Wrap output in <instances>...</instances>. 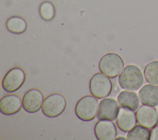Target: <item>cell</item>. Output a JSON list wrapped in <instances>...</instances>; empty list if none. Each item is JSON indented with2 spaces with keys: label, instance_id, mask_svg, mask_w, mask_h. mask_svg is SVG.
I'll list each match as a JSON object with an SVG mask.
<instances>
[{
  "label": "cell",
  "instance_id": "obj_20",
  "mask_svg": "<svg viewBox=\"0 0 158 140\" xmlns=\"http://www.w3.org/2000/svg\"><path fill=\"white\" fill-rule=\"evenodd\" d=\"M126 138L123 136H120L118 138H115V139H125Z\"/></svg>",
  "mask_w": 158,
  "mask_h": 140
},
{
  "label": "cell",
  "instance_id": "obj_18",
  "mask_svg": "<svg viewBox=\"0 0 158 140\" xmlns=\"http://www.w3.org/2000/svg\"><path fill=\"white\" fill-rule=\"evenodd\" d=\"M40 17L46 21L52 20L56 15V9L54 4L48 1L43 2L39 9Z\"/></svg>",
  "mask_w": 158,
  "mask_h": 140
},
{
  "label": "cell",
  "instance_id": "obj_9",
  "mask_svg": "<svg viewBox=\"0 0 158 140\" xmlns=\"http://www.w3.org/2000/svg\"><path fill=\"white\" fill-rule=\"evenodd\" d=\"M136 115L138 124L149 129L153 128L158 123L157 112L154 107L143 104L137 110Z\"/></svg>",
  "mask_w": 158,
  "mask_h": 140
},
{
  "label": "cell",
  "instance_id": "obj_4",
  "mask_svg": "<svg viewBox=\"0 0 158 140\" xmlns=\"http://www.w3.org/2000/svg\"><path fill=\"white\" fill-rule=\"evenodd\" d=\"M91 95L97 99L109 96L112 90V84L109 77L102 73H96L92 76L89 83Z\"/></svg>",
  "mask_w": 158,
  "mask_h": 140
},
{
  "label": "cell",
  "instance_id": "obj_6",
  "mask_svg": "<svg viewBox=\"0 0 158 140\" xmlns=\"http://www.w3.org/2000/svg\"><path fill=\"white\" fill-rule=\"evenodd\" d=\"M26 74L20 67H14L5 75L2 81V87L7 93H14L19 89L25 83Z\"/></svg>",
  "mask_w": 158,
  "mask_h": 140
},
{
  "label": "cell",
  "instance_id": "obj_13",
  "mask_svg": "<svg viewBox=\"0 0 158 140\" xmlns=\"http://www.w3.org/2000/svg\"><path fill=\"white\" fill-rule=\"evenodd\" d=\"M140 102L143 105L156 107L158 105V85H144L138 92Z\"/></svg>",
  "mask_w": 158,
  "mask_h": 140
},
{
  "label": "cell",
  "instance_id": "obj_15",
  "mask_svg": "<svg viewBox=\"0 0 158 140\" xmlns=\"http://www.w3.org/2000/svg\"><path fill=\"white\" fill-rule=\"evenodd\" d=\"M6 26L7 30L12 33L21 34L26 31L27 23L22 17L14 15L7 19Z\"/></svg>",
  "mask_w": 158,
  "mask_h": 140
},
{
  "label": "cell",
  "instance_id": "obj_16",
  "mask_svg": "<svg viewBox=\"0 0 158 140\" xmlns=\"http://www.w3.org/2000/svg\"><path fill=\"white\" fill-rule=\"evenodd\" d=\"M151 130L141 125H136L128 132L127 139L128 140H150Z\"/></svg>",
  "mask_w": 158,
  "mask_h": 140
},
{
  "label": "cell",
  "instance_id": "obj_21",
  "mask_svg": "<svg viewBox=\"0 0 158 140\" xmlns=\"http://www.w3.org/2000/svg\"><path fill=\"white\" fill-rule=\"evenodd\" d=\"M157 115H158V110H157Z\"/></svg>",
  "mask_w": 158,
  "mask_h": 140
},
{
  "label": "cell",
  "instance_id": "obj_3",
  "mask_svg": "<svg viewBox=\"0 0 158 140\" xmlns=\"http://www.w3.org/2000/svg\"><path fill=\"white\" fill-rule=\"evenodd\" d=\"M98 108V101L96 97L93 95H86L77 102L75 112L80 120L89 121L97 115Z\"/></svg>",
  "mask_w": 158,
  "mask_h": 140
},
{
  "label": "cell",
  "instance_id": "obj_12",
  "mask_svg": "<svg viewBox=\"0 0 158 140\" xmlns=\"http://www.w3.org/2000/svg\"><path fill=\"white\" fill-rule=\"evenodd\" d=\"M22 101L16 94H8L0 100V111L6 115H11L17 113L22 108Z\"/></svg>",
  "mask_w": 158,
  "mask_h": 140
},
{
  "label": "cell",
  "instance_id": "obj_7",
  "mask_svg": "<svg viewBox=\"0 0 158 140\" xmlns=\"http://www.w3.org/2000/svg\"><path fill=\"white\" fill-rule=\"evenodd\" d=\"M44 96L42 92L35 88L27 91L22 98V107L28 113L37 112L42 107Z\"/></svg>",
  "mask_w": 158,
  "mask_h": 140
},
{
  "label": "cell",
  "instance_id": "obj_1",
  "mask_svg": "<svg viewBox=\"0 0 158 140\" xmlns=\"http://www.w3.org/2000/svg\"><path fill=\"white\" fill-rule=\"evenodd\" d=\"M120 88L128 91L139 89L144 83V76L140 68L135 65H128L123 68L118 78Z\"/></svg>",
  "mask_w": 158,
  "mask_h": 140
},
{
  "label": "cell",
  "instance_id": "obj_14",
  "mask_svg": "<svg viewBox=\"0 0 158 140\" xmlns=\"http://www.w3.org/2000/svg\"><path fill=\"white\" fill-rule=\"evenodd\" d=\"M117 102L122 107L136 111L139 107L140 100L137 94L133 91L125 90L121 91L117 96Z\"/></svg>",
  "mask_w": 158,
  "mask_h": 140
},
{
  "label": "cell",
  "instance_id": "obj_17",
  "mask_svg": "<svg viewBox=\"0 0 158 140\" xmlns=\"http://www.w3.org/2000/svg\"><path fill=\"white\" fill-rule=\"evenodd\" d=\"M144 76L148 83L158 85V60L152 61L146 65Z\"/></svg>",
  "mask_w": 158,
  "mask_h": 140
},
{
  "label": "cell",
  "instance_id": "obj_11",
  "mask_svg": "<svg viewBox=\"0 0 158 140\" xmlns=\"http://www.w3.org/2000/svg\"><path fill=\"white\" fill-rule=\"evenodd\" d=\"M137 118L135 111L125 108L120 107L117 117L116 123L118 128L123 132H128L136 125Z\"/></svg>",
  "mask_w": 158,
  "mask_h": 140
},
{
  "label": "cell",
  "instance_id": "obj_8",
  "mask_svg": "<svg viewBox=\"0 0 158 140\" xmlns=\"http://www.w3.org/2000/svg\"><path fill=\"white\" fill-rule=\"evenodd\" d=\"M119 109V104L114 99L104 98L99 104L97 118L98 120L114 121L117 117Z\"/></svg>",
  "mask_w": 158,
  "mask_h": 140
},
{
  "label": "cell",
  "instance_id": "obj_19",
  "mask_svg": "<svg viewBox=\"0 0 158 140\" xmlns=\"http://www.w3.org/2000/svg\"><path fill=\"white\" fill-rule=\"evenodd\" d=\"M150 140H158V125H156L151 131Z\"/></svg>",
  "mask_w": 158,
  "mask_h": 140
},
{
  "label": "cell",
  "instance_id": "obj_10",
  "mask_svg": "<svg viewBox=\"0 0 158 140\" xmlns=\"http://www.w3.org/2000/svg\"><path fill=\"white\" fill-rule=\"evenodd\" d=\"M94 131L98 140H113L117 134L115 125L107 120H99L94 126Z\"/></svg>",
  "mask_w": 158,
  "mask_h": 140
},
{
  "label": "cell",
  "instance_id": "obj_5",
  "mask_svg": "<svg viewBox=\"0 0 158 140\" xmlns=\"http://www.w3.org/2000/svg\"><path fill=\"white\" fill-rule=\"evenodd\" d=\"M67 101L65 97L59 93L52 94L44 100L41 111L47 117L54 118L59 116L65 110Z\"/></svg>",
  "mask_w": 158,
  "mask_h": 140
},
{
  "label": "cell",
  "instance_id": "obj_2",
  "mask_svg": "<svg viewBox=\"0 0 158 140\" xmlns=\"http://www.w3.org/2000/svg\"><path fill=\"white\" fill-rule=\"evenodd\" d=\"M99 71L111 78H116L124 68V62L122 58L114 52L104 55L99 62Z\"/></svg>",
  "mask_w": 158,
  "mask_h": 140
}]
</instances>
